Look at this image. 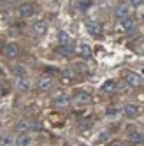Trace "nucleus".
I'll use <instances>...</instances> for the list:
<instances>
[{"label": "nucleus", "instance_id": "2eb2a0df", "mask_svg": "<svg viewBox=\"0 0 144 146\" xmlns=\"http://www.w3.org/2000/svg\"><path fill=\"white\" fill-rule=\"evenodd\" d=\"M58 42H60V46L70 44V37H69V34H67V32H60V34H58Z\"/></svg>", "mask_w": 144, "mask_h": 146}, {"label": "nucleus", "instance_id": "2f4dec72", "mask_svg": "<svg viewBox=\"0 0 144 146\" xmlns=\"http://www.w3.org/2000/svg\"><path fill=\"white\" fill-rule=\"evenodd\" d=\"M16 146H18V144H16Z\"/></svg>", "mask_w": 144, "mask_h": 146}, {"label": "nucleus", "instance_id": "cd10ccee", "mask_svg": "<svg viewBox=\"0 0 144 146\" xmlns=\"http://www.w3.org/2000/svg\"><path fill=\"white\" fill-rule=\"evenodd\" d=\"M2 49H4V40L0 39V51H2Z\"/></svg>", "mask_w": 144, "mask_h": 146}, {"label": "nucleus", "instance_id": "b1692460", "mask_svg": "<svg viewBox=\"0 0 144 146\" xmlns=\"http://www.w3.org/2000/svg\"><path fill=\"white\" fill-rule=\"evenodd\" d=\"M142 4V0H130V5H133V7H139Z\"/></svg>", "mask_w": 144, "mask_h": 146}, {"label": "nucleus", "instance_id": "7ed1b4c3", "mask_svg": "<svg viewBox=\"0 0 144 146\" xmlns=\"http://www.w3.org/2000/svg\"><path fill=\"white\" fill-rule=\"evenodd\" d=\"M5 55H7L9 58H16V56L19 55V46H18L16 42L7 44V46H5Z\"/></svg>", "mask_w": 144, "mask_h": 146}, {"label": "nucleus", "instance_id": "1a4fd4ad", "mask_svg": "<svg viewBox=\"0 0 144 146\" xmlns=\"http://www.w3.org/2000/svg\"><path fill=\"white\" fill-rule=\"evenodd\" d=\"M102 92H104V93H112V92H116V81H114V79L106 81L104 86H102Z\"/></svg>", "mask_w": 144, "mask_h": 146}, {"label": "nucleus", "instance_id": "7c9ffc66", "mask_svg": "<svg viewBox=\"0 0 144 146\" xmlns=\"http://www.w3.org/2000/svg\"><path fill=\"white\" fill-rule=\"evenodd\" d=\"M2 72H4V70H2V67H0V74H2Z\"/></svg>", "mask_w": 144, "mask_h": 146}, {"label": "nucleus", "instance_id": "393cba45", "mask_svg": "<svg viewBox=\"0 0 144 146\" xmlns=\"http://www.w3.org/2000/svg\"><path fill=\"white\" fill-rule=\"evenodd\" d=\"M109 146H125V144H123L121 141H111V143H109Z\"/></svg>", "mask_w": 144, "mask_h": 146}, {"label": "nucleus", "instance_id": "dca6fc26", "mask_svg": "<svg viewBox=\"0 0 144 146\" xmlns=\"http://www.w3.org/2000/svg\"><path fill=\"white\" fill-rule=\"evenodd\" d=\"M79 53L83 55L85 58H90L91 56V49H90L88 44H79Z\"/></svg>", "mask_w": 144, "mask_h": 146}, {"label": "nucleus", "instance_id": "c85d7f7f", "mask_svg": "<svg viewBox=\"0 0 144 146\" xmlns=\"http://www.w3.org/2000/svg\"><path fill=\"white\" fill-rule=\"evenodd\" d=\"M141 143H142V144H144V135H141Z\"/></svg>", "mask_w": 144, "mask_h": 146}, {"label": "nucleus", "instance_id": "9b49d317", "mask_svg": "<svg viewBox=\"0 0 144 146\" xmlns=\"http://www.w3.org/2000/svg\"><path fill=\"white\" fill-rule=\"evenodd\" d=\"M16 88H18L19 92H26V90H30V81H28L26 78H19L18 83H16Z\"/></svg>", "mask_w": 144, "mask_h": 146}, {"label": "nucleus", "instance_id": "6ab92c4d", "mask_svg": "<svg viewBox=\"0 0 144 146\" xmlns=\"http://www.w3.org/2000/svg\"><path fill=\"white\" fill-rule=\"evenodd\" d=\"M16 129H18L19 132H23V130L30 129V121H26V120H21V121H18V123H16Z\"/></svg>", "mask_w": 144, "mask_h": 146}, {"label": "nucleus", "instance_id": "a211bd4d", "mask_svg": "<svg viewBox=\"0 0 144 146\" xmlns=\"http://www.w3.org/2000/svg\"><path fill=\"white\" fill-rule=\"evenodd\" d=\"M13 143H14V139L11 135H2V137H0V146H11Z\"/></svg>", "mask_w": 144, "mask_h": 146}, {"label": "nucleus", "instance_id": "20e7f679", "mask_svg": "<svg viewBox=\"0 0 144 146\" xmlns=\"http://www.w3.org/2000/svg\"><path fill=\"white\" fill-rule=\"evenodd\" d=\"M125 81L130 86H139L141 85V76H137L135 72H128V74H125Z\"/></svg>", "mask_w": 144, "mask_h": 146}, {"label": "nucleus", "instance_id": "a878e982", "mask_svg": "<svg viewBox=\"0 0 144 146\" xmlns=\"http://www.w3.org/2000/svg\"><path fill=\"white\" fill-rule=\"evenodd\" d=\"M90 5H91V4H90V2H88V0H86V2H83V4H81V5H79V7H81V9H83V11H85V9H88V7H90Z\"/></svg>", "mask_w": 144, "mask_h": 146}, {"label": "nucleus", "instance_id": "6e6552de", "mask_svg": "<svg viewBox=\"0 0 144 146\" xmlns=\"http://www.w3.org/2000/svg\"><path fill=\"white\" fill-rule=\"evenodd\" d=\"M46 30H48V23H46V21H37V23L34 25V32H35L37 35H44Z\"/></svg>", "mask_w": 144, "mask_h": 146}, {"label": "nucleus", "instance_id": "0eeeda50", "mask_svg": "<svg viewBox=\"0 0 144 146\" xmlns=\"http://www.w3.org/2000/svg\"><path fill=\"white\" fill-rule=\"evenodd\" d=\"M121 27L127 30V32H133L135 30V21H133L132 18H125V19H121Z\"/></svg>", "mask_w": 144, "mask_h": 146}, {"label": "nucleus", "instance_id": "aec40b11", "mask_svg": "<svg viewBox=\"0 0 144 146\" xmlns=\"http://www.w3.org/2000/svg\"><path fill=\"white\" fill-rule=\"evenodd\" d=\"M55 104H56V106H67V104H69V97L67 95H60V97L55 99Z\"/></svg>", "mask_w": 144, "mask_h": 146}, {"label": "nucleus", "instance_id": "c756f323", "mask_svg": "<svg viewBox=\"0 0 144 146\" xmlns=\"http://www.w3.org/2000/svg\"><path fill=\"white\" fill-rule=\"evenodd\" d=\"M0 4H5V0H0Z\"/></svg>", "mask_w": 144, "mask_h": 146}, {"label": "nucleus", "instance_id": "f8f14e48", "mask_svg": "<svg viewBox=\"0 0 144 146\" xmlns=\"http://www.w3.org/2000/svg\"><path fill=\"white\" fill-rule=\"evenodd\" d=\"M16 144H18V146H28V144H30V135L21 132V134L16 137Z\"/></svg>", "mask_w": 144, "mask_h": 146}, {"label": "nucleus", "instance_id": "ddd939ff", "mask_svg": "<svg viewBox=\"0 0 144 146\" xmlns=\"http://www.w3.org/2000/svg\"><path fill=\"white\" fill-rule=\"evenodd\" d=\"M58 51L61 55H65V56H70V55H74V46L72 44H63V46H60Z\"/></svg>", "mask_w": 144, "mask_h": 146}, {"label": "nucleus", "instance_id": "bb28decb", "mask_svg": "<svg viewBox=\"0 0 144 146\" xmlns=\"http://www.w3.org/2000/svg\"><path fill=\"white\" fill-rule=\"evenodd\" d=\"M7 85H0V95H4V93L7 92V88H5Z\"/></svg>", "mask_w": 144, "mask_h": 146}, {"label": "nucleus", "instance_id": "9d476101", "mask_svg": "<svg viewBox=\"0 0 144 146\" xmlns=\"http://www.w3.org/2000/svg\"><path fill=\"white\" fill-rule=\"evenodd\" d=\"M114 14H116L120 19L128 18V7H127V5H118V7L114 9Z\"/></svg>", "mask_w": 144, "mask_h": 146}, {"label": "nucleus", "instance_id": "f257e3e1", "mask_svg": "<svg viewBox=\"0 0 144 146\" xmlns=\"http://www.w3.org/2000/svg\"><path fill=\"white\" fill-rule=\"evenodd\" d=\"M35 13V7L32 2H23L21 5H19V14H21L23 18H28V16H32Z\"/></svg>", "mask_w": 144, "mask_h": 146}, {"label": "nucleus", "instance_id": "f03ea898", "mask_svg": "<svg viewBox=\"0 0 144 146\" xmlns=\"http://www.w3.org/2000/svg\"><path fill=\"white\" fill-rule=\"evenodd\" d=\"M86 28H88V32L93 35V37H98V35L102 34V27H100V23L90 21V23H86Z\"/></svg>", "mask_w": 144, "mask_h": 146}, {"label": "nucleus", "instance_id": "f3484780", "mask_svg": "<svg viewBox=\"0 0 144 146\" xmlns=\"http://www.w3.org/2000/svg\"><path fill=\"white\" fill-rule=\"evenodd\" d=\"M25 72H26V70H25L23 65H14V67H13V74L18 76V78H23V76H25Z\"/></svg>", "mask_w": 144, "mask_h": 146}, {"label": "nucleus", "instance_id": "39448f33", "mask_svg": "<svg viewBox=\"0 0 144 146\" xmlns=\"http://www.w3.org/2000/svg\"><path fill=\"white\" fill-rule=\"evenodd\" d=\"M51 86H53V79L51 78H40L39 79V90L40 92H48Z\"/></svg>", "mask_w": 144, "mask_h": 146}, {"label": "nucleus", "instance_id": "4be33fe9", "mask_svg": "<svg viewBox=\"0 0 144 146\" xmlns=\"http://www.w3.org/2000/svg\"><path fill=\"white\" fill-rule=\"evenodd\" d=\"M116 114H118V109H116V108L107 109V116H116Z\"/></svg>", "mask_w": 144, "mask_h": 146}, {"label": "nucleus", "instance_id": "5701e85b", "mask_svg": "<svg viewBox=\"0 0 144 146\" xmlns=\"http://www.w3.org/2000/svg\"><path fill=\"white\" fill-rule=\"evenodd\" d=\"M132 143H141V134H132Z\"/></svg>", "mask_w": 144, "mask_h": 146}, {"label": "nucleus", "instance_id": "412c9836", "mask_svg": "<svg viewBox=\"0 0 144 146\" xmlns=\"http://www.w3.org/2000/svg\"><path fill=\"white\" fill-rule=\"evenodd\" d=\"M107 139H109V134H107V132H104V134H100L98 137H97V141H98V143H104V141H107Z\"/></svg>", "mask_w": 144, "mask_h": 146}, {"label": "nucleus", "instance_id": "423d86ee", "mask_svg": "<svg viewBox=\"0 0 144 146\" xmlns=\"http://www.w3.org/2000/svg\"><path fill=\"white\" fill-rule=\"evenodd\" d=\"M137 106H133V104H127L125 109H123V113H125V116L127 118H135L137 116Z\"/></svg>", "mask_w": 144, "mask_h": 146}, {"label": "nucleus", "instance_id": "4468645a", "mask_svg": "<svg viewBox=\"0 0 144 146\" xmlns=\"http://www.w3.org/2000/svg\"><path fill=\"white\" fill-rule=\"evenodd\" d=\"M76 100L79 104H88L91 100V95H90V93H86V92H81V93H77V95H76Z\"/></svg>", "mask_w": 144, "mask_h": 146}]
</instances>
